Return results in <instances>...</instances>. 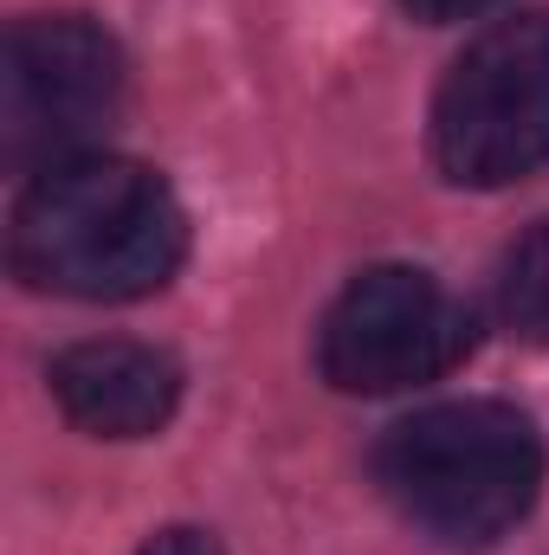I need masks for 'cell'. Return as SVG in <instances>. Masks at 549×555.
I'll return each mask as SVG.
<instances>
[{"label": "cell", "mask_w": 549, "mask_h": 555, "mask_svg": "<svg viewBox=\"0 0 549 555\" xmlns=\"http://www.w3.org/2000/svg\"><path fill=\"white\" fill-rule=\"evenodd\" d=\"M188 259L175 188L130 155H78L26 175L7 214V266L26 291L78 304H137Z\"/></svg>", "instance_id": "cell-1"}, {"label": "cell", "mask_w": 549, "mask_h": 555, "mask_svg": "<svg viewBox=\"0 0 549 555\" xmlns=\"http://www.w3.org/2000/svg\"><path fill=\"white\" fill-rule=\"evenodd\" d=\"M375 485L420 537L485 550L544 498V439L511 401H433L375 439Z\"/></svg>", "instance_id": "cell-2"}, {"label": "cell", "mask_w": 549, "mask_h": 555, "mask_svg": "<svg viewBox=\"0 0 549 555\" xmlns=\"http://www.w3.org/2000/svg\"><path fill=\"white\" fill-rule=\"evenodd\" d=\"M426 142L459 188H511L549 168V7L485 26L446 65Z\"/></svg>", "instance_id": "cell-3"}, {"label": "cell", "mask_w": 549, "mask_h": 555, "mask_svg": "<svg viewBox=\"0 0 549 555\" xmlns=\"http://www.w3.org/2000/svg\"><path fill=\"white\" fill-rule=\"evenodd\" d=\"M124 46L85 13H26L0 46V162L39 175L98 155L124 111Z\"/></svg>", "instance_id": "cell-4"}, {"label": "cell", "mask_w": 549, "mask_h": 555, "mask_svg": "<svg viewBox=\"0 0 549 555\" xmlns=\"http://www.w3.org/2000/svg\"><path fill=\"white\" fill-rule=\"evenodd\" d=\"M478 343V317L465 297L420 266L356 272L317 323V375L336 395H408L452 375Z\"/></svg>", "instance_id": "cell-5"}, {"label": "cell", "mask_w": 549, "mask_h": 555, "mask_svg": "<svg viewBox=\"0 0 549 555\" xmlns=\"http://www.w3.org/2000/svg\"><path fill=\"white\" fill-rule=\"evenodd\" d=\"M46 382H52L59 414L85 426L91 439H149L181 408V362L155 343H130V336H98V343L59 349Z\"/></svg>", "instance_id": "cell-6"}, {"label": "cell", "mask_w": 549, "mask_h": 555, "mask_svg": "<svg viewBox=\"0 0 549 555\" xmlns=\"http://www.w3.org/2000/svg\"><path fill=\"white\" fill-rule=\"evenodd\" d=\"M491 310L511 336L549 349V220H537L491 278Z\"/></svg>", "instance_id": "cell-7"}, {"label": "cell", "mask_w": 549, "mask_h": 555, "mask_svg": "<svg viewBox=\"0 0 549 555\" xmlns=\"http://www.w3.org/2000/svg\"><path fill=\"white\" fill-rule=\"evenodd\" d=\"M137 555H227L214 543V530H194V524H175V530H155Z\"/></svg>", "instance_id": "cell-8"}, {"label": "cell", "mask_w": 549, "mask_h": 555, "mask_svg": "<svg viewBox=\"0 0 549 555\" xmlns=\"http://www.w3.org/2000/svg\"><path fill=\"white\" fill-rule=\"evenodd\" d=\"M413 20H426V26H452V20H478V13H491V7H505V0H401Z\"/></svg>", "instance_id": "cell-9"}]
</instances>
